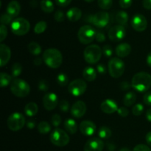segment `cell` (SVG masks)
<instances>
[{"instance_id": "cell-42", "label": "cell", "mask_w": 151, "mask_h": 151, "mask_svg": "<svg viewBox=\"0 0 151 151\" xmlns=\"http://www.w3.org/2000/svg\"><path fill=\"white\" fill-rule=\"evenodd\" d=\"M7 36V29L5 25H1L0 27V41L2 42Z\"/></svg>"}, {"instance_id": "cell-24", "label": "cell", "mask_w": 151, "mask_h": 151, "mask_svg": "<svg viewBox=\"0 0 151 151\" xmlns=\"http://www.w3.org/2000/svg\"><path fill=\"white\" fill-rule=\"evenodd\" d=\"M65 130L70 134H75L78 130V124L73 118H67L64 121Z\"/></svg>"}, {"instance_id": "cell-60", "label": "cell", "mask_w": 151, "mask_h": 151, "mask_svg": "<svg viewBox=\"0 0 151 151\" xmlns=\"http://www.w3.org/2000/svg\"><path fill=\"white\" fill-rule=\"evenodd\" d=\"M85 1H86V2H92V1H94V0H84Z\"/></svg>"}, {"instance_id": "cell-31", "label": "cell", "mask_w": 151, "mask_h": 151, "mask_svg": "<svg viewBox=\"0 0 151 151\" xmlns=\"http://www.w3.org/2000/svg\"><path fill=\"white\" fill-rule=\"evenodd\" d=\"M28 50H29V53H32L34 56H38L41 53V46L39 44L35 42V41L30 42L28 44Z\"/></svg>"}, {"instance_id": "cell-13", "label": "cell", "mask_w": 151, "mask_h": 151, "mask_svg": "<svg viewBox=\"0 0 151 151\" xmlns=\"http://www.w3.org/2000/svg\"><path fill=\"white\" fill-rule=\"evenodd\" d=\"M58 105V97L55 93H47L43 97V105L47 110H54Z\"/></svg>"}, {"instance_id": "cell-51", "label": "cell", "mask_w": 151, "mask_h": 151, "mask_svg": "<svg viewBox=\"0 0 151 151\" xmlns=\"http://www.w3.org/2000/svg\"><path fill=\"white\" fill-rule=\"evenodd\" d=\"M97 72L100 73V74H105L106 73V68L103 64H98L97 65Z\"/></svg>"}, {"instance_id": "cell-34", "label": "cell", "mask_w": 151, "mask_h": 151, "mask_svg": "<svg viewBox=\"0 0 151 151\" xmlns=\"http://www.w3.org/2000/svg\"><path fill=\"white\" fill-rule=\"evenodd\" d=\"M47 28V24L45 21H39L37 22L34 28V32L36 34H41L46 30Z\"/></svg>"}, {"instance_id": "cell-18", "label": "cell", "mask_w": 151, "mask_h": 151, "mask_svg": "<svg viewBox=\"0 0 151 151\" xmlns=\"http://www.w3.org/2000/svg\"><path fill=\"white\" fill-rule=\"evenodd\" d=\"M118 105L114 100L107 99L103 101L100 105V110L103 113L107 114H111L117 111Z\"/></svg>"}, {"instance_id": "cell-4", "label": "cell", "mask_w": 151, "mask_h": 151, "mask_svg": "<svg viewBox=\"0 0 151 151\" xmlns=\"http://www.w3.org/2000/svg\"><path fill=\"white\" fill-rule=\"evenodd\" d=\"M103 50L97 44H91L84 50L83 56L86 62L88 64H96L100 60Z\"/></svg>"}, {"instance_id": "cell-33", "label": "cell", "mask_w": 151, "mask_h": 151, "mask_svg": "<svg viewBox=\"0 0 151 151\" xmlns=\"http://www.w3.org/2000/svg\"><path fill=\"white\" fill-rule=\"evenodd\" d=\"M22 72V66L19 62H16L11 67V76L14 78L19 76Z\"/></svg>"}, {"instance_id": "cell-7", "label": "cell", "mask_w": 151, "mask_h": 151, "mask_svg": "<svg viewBox=\"0 0 151 151\" xmlns=\"http://www.w3.org/2000/svg\"><path fill=\"white\" fill-rule=\"evenodd\" d=\"M50 141L57 147H65L70 141L69 135L66 132L60 128H55L50 134Z\"/></svg>"}, {"instance_id": "cell-55", "label": "cell", "mask_w": 151, "mask_h": 151, "mask_svg": "<svg viewBox=\"0 0 151 151\" xmlns=\"http://www.w3.org/2000/svg\"><path fill=\"white\" fill-rule=\"evenodd\" d=\"M145 139H146V142H147V144L150 145L151 147V131L148 132V133H147V135H146L145 136Z\"/></svg>"}, {"instance_id": "cell-58", "label": "cell", "mask_w": 151, "mask_h": 151, "mask_svg": "<svg viewBox=\"0 0 151 151\" xmlns=\"http://www.w3.org/2000/svg\"><path fill=\"white\" fill-rule=\"evenodd\" d=\"M146 62H147V65H148L150 68H151V51L147 54V59H146Z\"/></svg>"}, {"instance_id": "cell-5", "label": "cell", "mask_w": 151, "mask_h": 151, "mask_svg": "<svg viewBox=\"0 0 151 151\" xmlns=\"http://www.w3.org/2000/svg\"><path fill=\"white\" fill-rule=\"evenodd\" d=\"M10 28L15 35L24 36L29 31L30 24L24 18H17L10 24Z\"/></svg>"}, {"instance_id": "cell-3", "label": "cell", "mask_w": 151, "mask_h": 151, "mask_svg": "<svg viewBox=\"0 0 151 151\" xmlns=\"http://www.w3.org/2000/svg\"><path fill=\"white\" fill-rule=\"evenodd\" d=\"M10 91L17 97H26L30 93V86L25 80L15 78L10 84Z\"/></svg>"}, {"instance_id": "cell-52", "label": "cell", "mask_w": 151, "mask_h": 151, "mask_svg": "<svg viewBox=\"0 0 151 151\" xmlns=\"http://www.w3.org/2000/svg\"><path fill=\"white\" fill-rule=\"evenodd\" d=\"M26 124H27V127L29 129H30V130L33 129L34 127H35V125H36V122H35V121L32 119L28 120V121H27Z\"/></svg>"}, {"instance_id": "cell-57", "label": "cell", "mask_w": 151, "mask_h": 151, "mask_svg": "<svg viewBox=\"0 0 151 151\" xmlns=\"http://www.w3.org/2000/svg\"><path fill=\"white\" fill-rule=\"evenodd\" d=\"M146 118H147V121L151 122V108L147 110V112H146Z\"/></svg>"}, {"instance_id": "cell-48", "label": "cell", "mask_w": 151, "mask_h": 151, "mask_svg": "<svg viewBox=\"0 0 151 151\" xmlns=\"http://www.w3.org/2000/svg\"><path fill=\"white\" fill-rule=\"evenodd\" d=\"M143 101H144V103L147 105V106H151V91L147 92L144 95Z\"/></svg>"}, {"instance_id": "cell-37", "label": "cell", "mask_w": 151, "mask_h": 151, "mask_svg": "<svg viewBox=\"0 0 151 151\" xmlns=\"http://www.w3.org/2000/svg\"><path fill=\"white\" fill-rule=\"evenodd\" d=\"M144 111V106H143L142 104H137L136 105H134L132 108V113L134 115H137V116H139V115H142V113Z\"/></svg>"}, {"instance_id": "cell-6", "label": "cell", "mask_w": 151, "mask_h": 151, "mask_svg": "<svg viewBox=\"0 0 151 151\" xmlns=\"http://www.w3.org/2000/svg\"><path fill=\"white\" fill-rule=\"evenodd\" d=\"M125 63L119 58H112L108 64L109 74L115 78H119L125 72Z\"/></svg>"}, {"instance_id": "cell-19", "label": "cell", "mask_w": 151, "mask_h": 151, "mask_svg": "<svg viewBox=\"0 0 151 151\" xmlns=\"http://www.w3.org/2000/svg\"><path fill=\"white\" fill-rule=\"evenodd\" d=\"M11 51L10 47L4 44H0V67L7 65L10 59Z\"/></svg>"}, {"instance_id": "cell-53", "label": "cell", "mask_w": 151, "mask_h": 151, "mask_svg": "<svg viewBox=\"0 0 151 151\" xmlns=\"http://www.w3.org/2000/svg\"><path fill=\"white\" fill-rule=\"evenodd\" d=\"M143 7L147 10H151V0H143Z\"/></svg>"}, {"instance_id": "cell-43", "label": "cell", "mask_w": 151, "mask_h": 151, "mask_svg": "<svg viewBox=\"0 0 151 151\" xmlns=\"http://www.w3.org/2000/svg\"><path fill=\"white\" fill-rule=\"evenodd\" d=\"M38 89L41 91H47L49 89V83L47 80L42 79L38 83Z\"/></svg>"}, {"instance_id": "cell-50", "label": "cell", "mask_w": 151, "mask_h": 151, "mask_svg": "<svg viewBox=\"0 0 151 151\" xmlns=\"http://www.w3.org/2000/svg\"><path fill=\"white\" fill-rule=\"evenodd\" d=\"M56 4L60 7H66L71 3L72 0H55Z\"/></svg>"}, {"instance_id": "cell-39", "label": "cell", "mask_w": 151, "mask_h": 151, "mask_svg": "<svg viewBox=\"0 0 151 151\" xmlns=\"http://www.w3.org/2000/svg\"><path fill=\"white\" fill-rule=\"evenodd\" d=\"M59 107L63 113H67L69 110V103L65 99H62L59 102Z\"/></svg>"}, {"instance_id": "cell-49", "label": "cell", "mask_w": 151, "mask_h": 151, "mask_svg": "<svg viewBox=\"0 0 151 151\" xmlns=\"http://www.w3.org/2000/svg\"><path fill=\"white\" fill-rule=\"evenodd\" d=\"M96 41H97L98 42H103L106 40V36H105L104 33L103 32H100V31H97V33H96L95 36Z\"/></svg>"}, {"instance_id": "cell-29", "label": "cell", "mask_w": 151, "mask_h": 151, "mask_svg": "<svg viewBox=\"0 0 151 151\" xmlns=\"http://www.w3.org/2000/svg\"><path fill=\"white\" fill-rule=\"evenodd\" d=\"M116 21L119 25H125L128 22V15L124 10H120L116 15Z\"/></svg>"}, {"instance_id": "cell-1", "label": "cell", "mask_w": 151, "mask_h": 151, "mask_svg": "<svg viewBox=\"0 0 151 151\" xmlns=\"http://www.w3.org/2000/svg\"><path fill=\"white\" fill-rule=\"evenodd\" d=\"M131 87L140 93L147 92L151 87V75L147 72H139L133 76Z\"/></svg>"}, {"instance_id": "cell-32", "label": "cell", "mask_w": 151, "mask_h": 151, "mask_svg": "<svg viewBox=\"0 0 151 151\" xmlns=\"http://www.w3.org/2000/svg\"><path fill=\"white\" fill-rule=\"evenodd\" d=\"M38 130L41 134H47L51 130V126L47 121H41L38 125Z\"/></svg>"}, {"instance_id": "cell-14", "label": "cell", "mask_w": 151, "mask_h": 151, "mask_svg": "<svg viewBox=\"0 0 151 151\" xmlns=\"http://www.w3.org/2000/svg\"><path fill=\"white\" fill-rule=\"evenodd\" d=\"M110 16L106 11L97 12L92 18V23L99 28H103L109 24Z\"/></svg>"}, {"instance_id": "cell-28", "label": "cell", "mask_w": 151, "mask_h": 151, "mask_svg": "<svg viewBox=\"0 0 151 151\" xmlns=\"http://www.w3.org/2000/svg\"><path fill=\"white\" fill-rule=\"evenodd\" d=\"M41 8L45 13H52L54 10L55 7L51 0H41Z\"/></svg>"}, {"instance_id": "cell-54", "label": "cell", "mask_w": 151, "mask_h": 151, "mask_svg": "<svg viewBox=\"0 0 151 151\" xmlns=\"http://www.w3.org/2000/svg\"><path fill=\"white\" fill-rule=\"evenodd\" d=\"M130 87H131V84H130L128 81H124V82H122V84H120L121 89L124 90H128V89H129Z\"/></svg>"}, {"instance_id": "cell-9", "label": "cell", "mask_w": 151, "mask_h": 151, "mask_svg": "<svg viewBox=\"0 0 151 151\" xmlns=\"http://www.w3.org/2000/svg\"><path fill=\"white\" fill-rule=\"evenodd\" d=\"M96 33L97 32L90 25H83L78 30V39L82 44H88L94 41Z\"/></svg>"}, {"instance_id": "cell-10", "label": "cell", "mask_w": 151, "mask_h": 151, "mask_svg": "<svg viewBox=\"0 0 151 151\" xmlns=\"http://www.w3.org/2000/svg\"><path fill=\"white\" fill-rule=\"evenodd\" d=\"M87 89V84L84 80L77 78L71 81L68 87L69 93L74 96H81L86 92Z\"/></svg>"}, {"instance_id": "cell-11", "label": "cell", "mask_w": 151, "mask_h": 151, "mask_svg": "<svg viewBox=\"0 0 151 151\" xmlns=\"http://www.w3.org/2000/svg\"><path fill=\"white\" fill-rule=\"evenodd\" d=\"M126 31L123 25H115L110 28L108 33V36L111 41H120L125 37Z\"/></svg>"}, {"instance_id": "cell-23", "label": "cell", "mask_w": 151, "mask_h": 151, "mask_svg": "<svg viewBox=\"0 0 151 151\" xmlns=\"http://www.w3.org/2000/svg\"><path fill=\"white\" fill-rule=\"evenodd\" d=\"M83 76L87 81H93L97 77V72L92 67H86L83 71Z\"/></svg>"}, {"instance_id": "cell-26", "label": "cell", "mask_w": 151, "mask_h": 151, "mask_svg": "<svg viewBox=\"0 0 151 151\" xmlns=\"http://www.w3.org/2000/svg\"><path fill=\"white\" fill-rule=\"evenodd\" d=\"M137 100V94L134 92H128L124 96L123 104L126 107H130L134 105Z\"/></svg>"}, {"instance_id": "cell-2", "label": "cell", "mask_w": 151, "mask_h": 151, "mask_svg": "<svg viewBox=\"0 0 151 151\" xmlns=\"http://www.w3.org/2000/svg\"><path fill=\"white\" fill-rule=\"evenodd\" d=\"M43 60L47 66L56 69L61 65L63 62V56L58 49L49 48L43 53Z\"/></svg>"}, {"instance_id": "cell-45", "label": "cell", "mask_w": 151, "mask_h": 151, "mask_svg": "<svg viewBox=\"0 0 151 151\" xmlns=\"http://www.w3.org/2000/svg\"><path fill=\"white\" fill-rule=\"evenodd\" d=\"M116 112L118 113V114L121 117H124V118L128 116V114H129V110L126 107H119Z\"/></svg>"}, {"instance_id": "cell-25", "label": "cell", "mask_w": 151, "mask_h": 151, "mask_svg": "<svg viewBox=\"0 0 151 151\" xmlns=\"http://www.w3.org/2000/svg\"><path fill=\"white\" fill-rule=\"evenodd\" d=\"M38 111V105L35 102H29L24 107V113L27 116L32 117L37 114Z\"/></svg>"}, {"instance_id": "cell-15", "label": "cell", "mask_w": 151, "mask_h": 151, "mask_svg": "<svg viewBox=\"0 0 151 151\" xmlns=\"http://www.w3.org/2000/svg\"><path fill=\"white\" fill-rule=\"evenodd\" d=\"M104 142L100 138H91L88 139L83 147L84 151H103Z\"/></svg>"}, {"instance_id": "cell-36", "label": "cell", "mask_w": 151, "mask_h": 151, "mask_svg": "<svg viewBox=\"0 0 151 151\" xmlns=\"http://www.w3.org/2000/svg\"><path fill=\"white\" fill-rule=\"evenodd\" d=\"M97 4L103 10H109L113 5V0H97Z\"/></svg>"}, {"instance_id": "cell-38", "label": "cell", "mask_w": 151, "mask_h": 151, "mask_svg": "<svg viewBox=\"0 0 151 151\" xmlns=\"http://www.w3.org/2000/svg\"><path fill=\"white\" fill-rule=\"evenodd\" d=\"M12 19H13V17L10 16L8 13H3L1 16V25H5V26L7 25H10L12 23V22H13Z\"/></svg>"}, {"instance_id": "cell-8", "label": "cell", "mask_w": 151, "mask_h": 151, "mask_svg": "<svg viewBox=\"0 0 151 151\" xmlns=\"http://www.w3.org/2000/svg\"><path fill=\"white\" fill-rule=\"evenodd\" d=\"M26 123L24 116L20 113L15 112L9 115L7 120L8 128L12 131H19L22 130Z\"/></svg>"}, {"instance_id": "cell-40", "label": "cell", "mask_w": 151, "mask_h": 151, "mask_svg": "<svg viewBox=\"0 0 151 151\" xmlns=\"http://www.w3.org/2000/svg\"><path fill=\"white\" fill-rule=\"evenodd\" d=\"M102 50H103V53L104 54V56L108 58H110L113 55V48L109 44L105 45L102 49Z\"/></svg>"}, {"instance_id": "cell-56", "label": "cell", "mask_w": 151, "mask_h": 151, "mask_svg": "<svg viewBox=\"0 0 151 151\" xmlns=\"http://www.w3.org/2000/svg\"><path fill=\"white\" fill-rule=\"evenodd\" d=\"M41 63H42V60H41V59L40 57H37L34 59V64H35V65L39 66V65H41Z\"/></svg>"}, {"instance_id": "cell-46", "label": "cell", "mask_w": 151, "mask_h": 151, "mask_svg": "<svg viewBox=\"0 0 151 151\" xmlns=\"http://www.w3.org/2000/svg\"><path fill=\"white\" fill-rule=\"evenodd\" d=\"M119 6L123 9L129 8L132 4V0H119Z\"/></svg>"}, {"instance_id": "cell-44", "label": "cell", "mask_w": 151, "mask_h": 151, "mask_svg": "<svg viewBox=\"0 0 151 151\" xmlns=\"http://www.w3.org/2000/svg\"><path fill=\"white\" fill-rule=\"evenodd\" d=\"M54 18L58 22H62L65 19V15L62 10H57L54 15Z\"/></svg>"}, {"instance_id": "cell-47", "label": "cell", "mask_w": 151, "mask_h": 151, "mask_svg": "<svg viewBox=\"0 0 151 151\" xmlns=\"http://www.w3.org/2000/svg\"><path fill=\"white\" fill-rule=\"evenodd\" d=\"M133 151H151V150L147 145L140 144L137 145V146L134 148Z\"/></svg>"}, {"instance_id": "cell-22", "label": "cell", "mask_w": 151, "mask_h": 151, "mask_svg": "<svg viewBox=\"0 0 151 151\" xmlns=\"http://www.w3.org/2000/svg\"><path fill=\"white\" fill-rule=\"evenodd\" d=\"M66 17L70 22H77L82 17V11L78 7H72L66 13Z\"/></svg>"}, {"instance_id": "cell-59", "label": "cell", "mask_w": 151, "mask_h": 151, "mask_svg": "<svg viewBox=\"0 0 151 151\" xmlns=\"http://www.w3.org/2000/svg\"><path fill=\"white\" fill-rule=\"evenodd\" d=\"M119 151H131V150H130L129 148L128 147H122L119 150Z\"/></svg>"}, {"instance_id": "cell-16", "label": "cell", "mask_w": 151, "mask_h": 151, "mask_svg": "<svg viewBox=\"0 0 151 151\" xmlns=\"http://www.w3.org/2000/svg\"><path fill=\"white\" fill-rule=\"evenodd\" d=\"M86 105L83 101H77L71 107V114L77 118H81L86 113Z\"/></svg>"}, {"instance_id": "cell-27", "label": "cell", "mask_w": 151, "mask_h": 151, "mask_svg": "<svg viewBox=\"0 0 151 151\" xmlns=\"http://www.w3.org/2000/svg\"><path fill=\"white\" fill-rule=\"evenodd\" d=\"M12 76L10 74L6 73L1 72L0 73V85L1 87L4 88V87H7L9 84L12 83Z\"/></svg>"}, {"instance_id": "cell-17", "label": "cell", "mask_w": 151, "mask_h": 151, "mask_svg": "<svg viewBox=\"0 0 151 151\" xmlns=\"http://www.w3.org/2000/svg\"><path fill=\"white\" fill-rule=\"evenodd\" d=\"M80 131L83 135L86 136H91L94 135L96 131V124L93 121L85 120L80 124Z\"/></svg>"}, {"instance_id": "cell-41", "label": "cell", "mask_w": 151, "mask_h": 151, "mask_svg": "<svg viewBox=\"0 0 151 151\" xmlns=\"http://www.w3.org/2000/svg\"><path fill=\"white\" fill-rule=\"evenodd\" d=\"M51 123L55 127H58L60 124V123H61V118H60V115H58V114H54L52 116Z\"/></svg>"}, {"instance_id": "cell-20", "label": "cell", "mask_w": 151, "mask_h": 151, "mask_svg": "<svg viewBox=\"0 0 151 151\" xmlns=\"http://www.w3.org/2000/svg\"><path fill=\"white\" fill-rule=\"evenodd\" d=\"M21 11L20 4L16 0L10 1L7 6V13L13 18L19 16Z\"/></svg>"}, {"instance_id": "cell-35", "label": "cell", "mask_w": 151, "mask_h": 151, "mask_svg": "<svg viewBox=\"0 0 151 151\" xmlns=\"http://www.w3.org/2000/svg\"><path fill=\"white\" fill-rule=\"evenodd\" d=\"M57 82L61 87H65L69 83V78H68L67 75L63 73H59L57 76Z\"/></svg>"}, {"instance_id": "cell-12", "label": "cell", "mask_w": 151, "mask_h": 151, "mask_svg": "<svg viewBox=\"0 0 151 151\" xmlns=\"http://www.w3.org/2000/svg\"><path fill=\"white\" fill-rule=\"evenodd\" d=\"M131 26L135 30L142 32L145 30L147 27V20L142 14H136L131 19Z\"/></svg>"}, {"instance_id": "cell-30", "label": "cell", "mask_w": 151, "mask_h": 151, "mask_svg": "<svg viewBox=\"0 0 151 151\" xmlns=\"http://www.w3.org/2000/svg\"><path fill=\"white\" fill-rule=\"evenodd\" d=\"M111 130L106 126H103L99 129L98 136L102 139H108L111 136Z\"/></svg>"}, {"instance_id": "cell-21", "label": "cell", "mask_w": 151, "mask_h": 151, "mask_svg": "<svg viewBox=\"0 0 151 151\" xmlns=\"http://www.w3.org/2000/svg\"><path fill=\"white\" fill-rule=\"evenodd\" d=\"M131 47L128 43H122L116 47V54L119 58L126 57L131 53Z\"/></svg>"}]
</instances>
